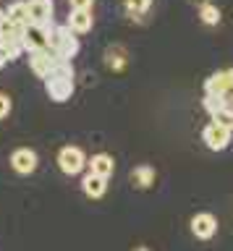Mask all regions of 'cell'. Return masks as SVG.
Wrapping results in <instances>:
<instances>
[{
    "mask_svg": "<svg viewBox=\"0 0 233 251\" xmlns=\"http://www.w3.org/2000/svg\"><path fill=\"white\" fill-rule=\"evenodd\" d=\"M76 89V71L68 60H58L55 68L50 71V76L45 78V92L52 102H66L71 100Z\"/></svg>",
    "mask_w": 233,
    "mask_h": 251,
    "instance_id": "cell-1",
    "label": "cell"
},
{
    "mask_svg": "<svg viewBox=\"0 0 233 251\" xmlns=\"http://www.w3.org/2000/svg\"><path fill=\"white\" fill-rule=\"evenodd\" d=\"M48 47L52 50V55H55L58 60H68V63H71V58L79 55V39H76V34L66 26V24H60V26L52 24V29H50V45Z\"/></svg>",
    "mask_w": 233,
    "mask_h": 251,
    "instance_id": "cell-2",
    "label": "cell"
},
{
    "mask_svg": "<svg viewBox=\"0 0 233 251\" xmlns=\"http://www.w3.org/2000/svg\"><path fill=\"white\" fill-rule=\"evenodd\" d=\"M202 139H205V144L212 149V152H223V149L231 144V139H233V128L225 126V123L209 121L205 126V131H202Z\"/></svg>",
    "mask_w": 233,
    "mask_h": 251,
    "instance_id": "cell-3",
    "label": "cell"
},
{
    "mask_svg": "<svg viewBox=\"0 0 233 251\" xmlns=\"http://www.w3.org/2000/svg\"><path fill=\"white\" fill-rule=\"evenodd\" d=\"M205 110L212 115V121L225 123L233 128V100L231 97H217V94H205Z\"/></svg>",
    "mask_w": 233,
    "mask_h": 251,
    "instance_id": "cell-4",
    "label": "cell"
},
{
    "mask_svg": "<svg viewBox=\"0 0 233 251\" xmlns=\"http://www.w3.org/2000/svg\"><path fill=\"white\" fill-rule=\"evenodd\" d=\"M58 168L66 176H79L87 168V154L81 152V147H63L58 152Z\"/></svg>",
    "mask_w": 233,
    "mask_h": 251,
    "instance_id": "cell-5",
    "label": "cell"
},
{
    "mask_svg": "<svg viewBox=\"0 0 233 251\" xmlns=\"http://www.w3.org/2000/svg\"><path fill=\"white\" fill-rule=\"evenodd\" d=\"M207 94H217V97H231L233 94V68H223L207 76L205 81Z\"/></svg>",
    "mask_w": 233,
    "mask_h": 251,
    "instance_id": "cell-6",
    "label": "cell"
},
{
    "mask_svg": "<svg viewBox=\"0 0 233 251\" xmlns=\"http://www.w3.org/2000/svg\"><path fill=\"white\" fill-rule=\"evenodd\" d=\"M52 0H26V16L34 26H50L52 24Z\"/></svg>",
    "mask_w": 233,
    "mask_h": 251,
    "instance_id": "cell-7",
    "label": "cell"
},
{
    "mask_svg": "<svg viewBox=\"0 0 233 251\" xmlns=\"http://www.w3.org/2000/svg\"><path fill=\"white\" fill-rule=\"evenodd\" d=\"M55 63H58V58L52 55L50 47L29 52V68H32V71H34V76H40V78H48V76H50V71L55 68Z\"/></svg>",
    "mask_w": 233,
    "mask_h": 251,
    "instance_id": "cell-8",
    "label": "cell"
},
{
    "mask_svg": "<svg viewBox=\"0 0 233 251\" xmlns=\"http://www.w3.org/2000/svg\"><path fill=\"white\" fill-rule=\"evenodd\" d=\"M50 26H34V24H29L24 29V50L34 52V50H45V47L50 45Z\"/></svg>",
    "mask_w": 233,
    "mask_h": 251,
    "instance_id": "cell-9",
    "label": "cell"
},
{
    "mask_svg": "<svg viewBox=\"0 0 233 251\" xmlns=\"http://www.w3.org/2000/svg\"><path fill=\"white\" fill-rule=\"evenodd\" d=\"M11 168L19 173V176H32L37 170V152L29 147H21L11 154Z\"/></svg>",
    "mask_w": 233,
    "mask_h": 251,
    "instance_id": "cell-10",
    "label": "cell"
},
{
    "mask_svg": "<svg viewBox=\"0 0 233 251\" xmlns=\"http://www.w3.org/2000/svg\"><path fill=\"white\" fill-rule=\"evenodd\" d=\"M191 233L197 235L199 241H209L217 233V220L209 212H199V215L191 217Z\"/></svg>",
    "mask_w": 233,
    "mask_h": 251,
    "instance_id": "cell-11",
    "label": "cell"
},
{
    "mask_svg": "<svg viewBox=\"0 0 233 251\" xmlns=\"http://www.w3.org/2000/svg\"><path fill=\"white\" fill-rule=\"evenodd\" d=\"M66 26L71 29L74 34H87V31H92V26H95V16H92V11H71Z\"/></svg>",
    "mask_w": 233,
    "mask_h": 251,
    "instance_id": "cell-12",
    "label": "cell"
},
{
    "mask_svg": "<svg viewBox=\"0 0 233 251\" xmlns=\"http://www.w3.org/2000/svg\"><path fill=\"white\" fill-rule=\"evenodd\" d=\"M89 173H92V176H100V178L110 180V178H113V173H115L113 157H110V154H105V152L95 154V157L89 160Z\"/></svg>",
    "mask_w": 233,
    "mask_h": 251,
    "instance_id": "cell-13",
    "label": "cell"
},
{
    "mask_svg": "<svg viewBox=\"0 0 233 251\" xmlns=\"http://www.w3.org/2000/svg\"><path fill=\"white\" fill-rule=\"evenodd\" d=\"M131 186L139 188V191H147L152 183H155V178H157V173H155L152 165H139V168L131 170Z\"/></svg>",
    "mask_w": 233,
    "mask_h": 251,
    "instance_id": "cell-14",
    "label": "cell"
},
{
    "mask_svg": "<svg viewBox=\"0 0 233 251\" xmlns=\"http://www.w3.org/2000/svg\"><path fill=\"white\" fill-rule=\"evenodd\" d=\"M81 188H84V194L89 196V199H103L105 191H107V180L105 178H100V176H92V173H87L81 180Z\"/></svg>",
    "mask_w": 233,
    "mask_h": 251,
    "instance_id": "cell-15",
    "label": "cell"
},
{
    "mask_svg": "<svg viewBox=\"0 0 233 251\" xmlns=\"http://www.w3.org/2000/svg\"><path fill=\"white\" fill-rule=\"evenodd\" d=\"M105 63H107V68H110V71H123V68H126V63H129V52L123 50L121 45H113V47H107V50H105Z\"/></svg>",
    "mask_w": 233,
    "mask_h": 251,
    "instance_id": "cell-16",
    "label": "cell"
},
{
    "mask_svg": "<svg viewBox=\"0 0 233 251\" xmlns=\"http://www.w3.org/2000/svg\"><path fill=\"white\" fill-rule=\"evenodd\" d=\"M5 19L11 24H19V26H29V16H26V3L24 0H16V3L8 5V11H3Z\"/></svg>",
    "mask_w": 233,
    "mask_h": 251,
    "instance_id": "cell-17",
    "label": "cell"
},
{
    "mask_svg": "<svg viewBox=\"0 0 233 251\" xmlns=\"http://www.w3.org/2000/svg\"><path fill=\"white\" fill-rule=\"evenodd\" d=\"M199 19L205 21L207 26H217V24H220V8L212 5V3L199 5Z\"/></svg>",
    "mask_w": 233,
    "mask_h": 251,
    "instance_id": "cell-18",
    "label": "cell"
},
{
    "mask_svg": "<svg viewBox=\"0 0 233 251\" xmlns=\"http://www.w3.org/2000/svg\"><path fill=\"white\" fill-rule=\"evenodd\" d=\"M152 5V0H126V8L131 16H139V13H147Z\"/></svg>",
    "mask_w": 233,
    "mask_h": 251,
    "instance_id": "cell-19",
    "label": "cell"
},
{
    "mask_svg": "<svg viewBox=\"0 0 233 251\" xmlns=\"http://www.w3.org/2000/svg\"><path fill=\"white\" fill-rule=\"evenodd\" d=\"M8 115H11V97L0 92V121H3V118H8Z\"/></svg>",
    "mask_w": 233,
    "mask_h": 251,
    "instance_id": "cell-20",
    "label": "cell"
},
{
    "mask_svg": "<svg viewBox=\"0 0 233 251\" xmlns=\"http://www.w3.org/2000/svg\"><path fill=\"white\" fill-rule=\"evenodd\" d=\"M71 3V11H92L95 0H68Z\"/></svg>",
    "mask_w": 233,
    "mask_h": 251,
    "instance_id": "cell-21",
    "label": "cell"
},
{
    "mask_svg": "<svg viewBox=\"0 0 233 251\" xmlns=\"http://www.w3.org/2000/svg\"><path fill=\"white\" fill-rule=\"evenodd\" d=\"M134 251H150V249H147V246H139V249H134Z\"/></svg>",
    "mask_w": 233,
    "mask_h": 251,
    "instance_id": "cell-22",
    "label": "cell"
}]
</instances>
